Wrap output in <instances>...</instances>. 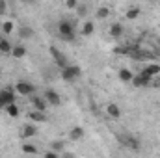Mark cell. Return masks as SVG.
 Masks as SVG:
<instances>
[{
	"label": "cell",
	"instance_id": "obj_1",
	"mask_svg": "<svg viewBox=\"0 0 160 158\" xmlns=\"http://www.w3.org/2000/svg\"><path fill=\"white\" fill-rule=\"evenodd\" d=\"M58 34L65 41H75V24L69 21H60L58 22Z\"/></svg>",
	"mask_w": 160,
	"mask_h": 158
},
{
	"label": "cell",
	"instance_id": "obj_2",
	"mask_svg": "<svg viewBox=\"0 0 160 158\" xmlns=\"http://www.w3.org/2000/svg\"><path fill=\"white\" fill-rule=\"evenodd\" d=\"M60 75H62V78L65 80V82H75L82 75V71H80L78 65H65Z\"/></svg>",
	"mask_w": 160,
	"mask_h": 158
},
{
	"label": "cell",
	"instance_id": "obj_3",
	"mask_svg": "<svg viewBox=\"0 0 160 158\" xmlns=\"http://www.w3.org/2000/svg\"><path fill=\"white\" fill-rule=\"evenodd\" d=\"M118 140H119L125 147H128L132 151H140V147H142L140 140L136 136H132V134H121V136H118Z\"/></svg>",
	"mask_w": 160,
	"mask_h": 158
},
{
	"label": "cell",
	"instance_id": "obj_4",
	"mask_svg": "<svg viewBox=\"0 0 160 158\" xmlns=\"http://www.w3.org/2000/svg\"><path fill=\"white\" fill-rule=\"evenodd\" d=\"M15 91H17L19 95H24V97H32L34 91H36V87H34V84H30L28 80H19V82L15 84Z\"/></svg>",
	"mask_w": 160,
	"mask_h": 158
},
{
	"label": "cell",
	"instance_id": "obj_5",
	"mask_svg": "<svg viewBox=\"0 0 160 158\" xmlns=\"http://www.w3.org/2000/svg\"><path fill=\"white\" fill-rule=\"evenodd\" d=\"M132 86L134 87H147V86H153V77L145 75V73H138L136 77H132Z\"/></svg>",
	"mask_w": 160,
	"mask_h": 158
},
{
	"label": "cell",
	"instance_id": "obj_6",
	"mask_svg": "<svg viewBox=\"0 0 160 158\" xmlns=\"http://www.w3.org/2000/svg\"><path fill=\"white\" fill-rule=\"evenodd\" d=\"M48 50H50V54H52V58H54V62H56V65H58L60 69H63L65 65H69V63H67V58H65V54H63V52H62L58 47H54V45H52Z\"/></svg>",
	"mask_w": 160,
	"mask_h": 158
},
{
	"label": "cell",
	"instance_id": "obj_7",
	"mask_svg": "<svg viewBox=\"0 0 160 158\" xmlns=\"http://www.w3.org/2000/svg\"><path fill=\"white\" fill-rule=\"evenodd\" d=\"M11 102H15V93H13V89L11 87H6V89H2L0 91V110H4L8 104H11Z\"/></svg>",
	"mask_w": 160,
	"mask_h": 158
},
{
	"label": "cell",
	"instance_id": "obj_8",
	"mask_svg": "<svg viewBox=\"0 0 160 158\" xmlns=\"http://www.w3.org/2000/svg\"><path fill=\"white\" fill-rule=\"evenodd\" d=\"M45 101L50 104V106H60L62 104V97L58 95V91H54V89H45Z\"/></svg>",
	"mask_w": 160,
	"mask_h": 158
},
{
	"label": "cell",
	"instance_id": "obj_9",
	"mask_svg": "<svg viewBox=\"0 0 160 158\" xmlns=\"http://www.w3.org/2000/svg\"><path fill=\"white\" fill-rule=\"evenodd\" d=\"M36 134H38V126H36V125H24L22 130H21V138H22V140L34 138Z\"/></svg>",
	"mask_w": 160,
	"mask_h": 158
},
{
	"label": "cell",
	"instance_id": "obj_10",
	"mask_svg": "<svg viewBox=\"0 0 160 158\" xmlns=\"http://www.w3.org/2000/svg\"><path fill=\"white\" fill-rule=\"evenodd\" d=\"M30 102H32V106H34L36 110H39V112H45V110H47V104H48V102L45 101V97H36V95L30 99Z\"/></svg>",
	"mask_w": 160,
	"mask_h": 158
},
{
	"label": "cell",
	"instance_id": "obj_11",
	"mask_svg": "<svg viewBox=\"0 0 160 158\" xmlns=\"http://www.w3.org/2000/svg\"><path fill=\"white\" fill-rule=\"evenodd\" d=\"M36 36V32H34V28H30L28 24H22L21 28H19V37L21 39H30V37H34Z\"/></svg>",
	"mask_w": 160,
	"mask_h": 158
},
{
	"label": "cell",
	"instance_id": "obj_12",
	"mask_svg": "<svg viewBox=\"0 0 160 158\" xmlns=\"http://www.w3.org/2000/svg\"><path fill=\"white\" fill-rule=\"evenodd\" d=\"M142 73H145V75H149V77H157L160 73V63H149V65H145L143 69H142Z\"/></svg>",
	"mask_w": 160,
	"mask_h": 158
},
{
	"label": "cell",
	"instance_id": "obj_13",
	"mask_svg": "<svg viewBox=\"0 0 160 158\" xmlns=\"http://www.w3.org/2000/svg\"><path fill=\"white\" fill-rule=\"evenodd\" d=\"M106 112H108V116L112 119H119L121 117V110H119V106L116 104V102H110L108 106H106Z\"/></svg>",
	"mask_w": 160,
	"mask_h": 158
},
{
	"label": "cell",
	"instance_id": "obj_14",
	"mask_svg": "<svg viewBox=\"0 0 160 158\" xmlns=\"http://www.w3.org/2000/svg\"><path fill=\"white\" fill-rule=\"evenodd\" d=\"M28 117H30V121H34V123H45V121H47V116H45L43 112H39V110L30 112Z\"/></svg>",
	"mask_w": 160,
	"mask_h": 158
},
{
	"label": "cell",
	"instance_id": "obj_15",
	"mask_svg": "<svg viewBox=\"0 0 160 158\" xmlns=\"http://www.w3.org/2000/svg\"><path fill=\"white\" fill-rule=\"evenodd\" d=\"M93 32H95V24H93L91 21H86V22L82 24V36H84V37H89Z\"/></svg>",
	"mask_w": 160,
	"mask_h": 158
},
{
	"label": "cell",
	"instance_id": "obj_16",
	"mask_svg": "<svg viewBox=\"0 0 160 158\" xmlns=\"http://www.w3.org/2000/svg\"><path fill=\"white\" fill-rule=\"evenodd\" d=\"M82 136H84V128H82V126H73V128L69 130V138H71L73 141H78Z\"/></svg>",
	"mask_w": 160,
	"mask_h": 158
},
{
	"label": "cell",
	"instance_id": "obj_17",
	"mask_svg": "<svg viewBox=\"0 0 160 158\" xmlns=\"http://www.w3.org/2000/svg\"><path fill=\"white\" fill-rule=\"evenodd\" d=\"M11 56L17 58V60H19V58H24V56H26V48H24L22 45H15V47L11 48Z\"/></svg>",
	"mask_w": 160,
	"mask_h": 158
},
{
	"label": "cell",
	"instance_id": "obj_18",
	"mask_svg": "<svg viewBox=\"0 0 160 158\" xmlns=\"http://www.w3.org/2000/svg\"><path fill=\"white\" fill-rule=\"evenodd\" d=\"M125 17H127L128 21H136V19L140 17V7H136V6L128 7V9H127V13H125Z\"/></svg>",
	"mask_w": 160,
	"mask_h": 158
},
{
	"label": "cell",
	"instance_id": "obj_19",
	"mask_svg": "<svg viewBox=\"0 0 160 158\" xmlns=\"http://www.w3.org/2000/svg\"><path fill=\"white\" fill-rule=\"evenodd\" d=\"M121 36H123V26L119 22H114L110 26V37H121Z\"/></svg>",
	"mask_w": 160,
	"mask_h": 158
},
{
	"label": "cell",
	"instance_id": "obj_20",
	"mask_svg": "<svg viewBox=\"0 0 160 158\" xmlns=\"http://www.w3.org/2000/svg\"><path fill=\"white\" fill-rule=\"evenodd\" d=\"M118 77H119L121 82H125V84H127V82H132V77H134V75H132V73H130L128 69H119Z\"/></svg>",
	"mask_w": 160,
	"mask_h": 158
},
{
	"label": "cell",
	"instance_id": "obj_21",
	"mask_svg": "<svg viewBox=\"0 0 160 158\" xmlns=\"http://www.w3.org/2000/svg\"><path fill=\"white\" fill-rule=\"evenodd\" d=\"M97 19H101V21H104V19H108L110 17V7H106V6H101L99 9H97Z\"/></svg>",
	"mask_w": 160,
	"mask_h": 158
},
{
	"label": "cell",
	"instance_id": "obj_22",
	"mask_svg": "<svg viewBox=\"0 0 160 158\" xmlns=\"http://www.w3.org/2000/svg\"><path fill=\"white\" fill-rule=\"evenodd\" d=\"M4 112H6L9 117H17V116H19V108H17V104H15V102L8 104V106L4 108Z\"/></svg>",
	"mask_w": 160,
	"mask_h": 158
},
{
	"label": "cell",
	"instance_id": "obj_23",
	"mask_svg": "<svg viewBox=\"0 0 160 158\" xmlns=\"http://www.w3.org/2000/svg\"><path fill=\"white\" fill-rule=\"evenodd\" d=\"M11 48L13 47H11V43L8 39H0V52L2 54H11Z\"/></svg>",
	"mask_w": 160,
	"mask_h": 158
},
{
	"label": "cell",
	"instance_id": "obj_24",
	"mask_svg": "<svg viewBox=\"0 0 160 158\" xmlns=\"http://www.w3.org/2000/svg\"><path fill=\"white\" fill-rule=\"evenodd\" d=\"M22 153H24V155H38L39 151H38V147H36V145L24 143V145H22Z\"/></svg>",
	"mask_w": 160,
	"mask_h": 158
},
{
	"label": "cell",
	"instance_id": "obj_25",
	"mask_svg": "<svg viewBox=\"0 0 160 158\" xmlns=\"http://www.w3.org/2000/svg\"><path fill=\"white\" fill-rule=\"evenodd\" d=\"M50 147H52V151L60 153V151H63V147H65V141H63V140H56V141H52V143H50Z\"/></svg>",
	"mask_w": 160,
	"mask_h": 158
},
{
	"label": "cell",
	"instance_id": "obj_26",
	"mask_svg": "<svg viewBox=\"0 0 160 158\" xmlns=\"http://www.w3.org/2000/svg\"><path fill=\"white\" fill-rule=\"evenodd\" d=\"M2 32L8 36V34H11L13 32V22L11 21H4V24H2Z\"/></svg>",
	"mask_w": 160,
	"mask_h": 158
},
{
	"label": "cell",
	"instance_id": "obj_27",
	"mask_svg": "<svg viewBox=\"0 0 160 158\" xmlns=\"http://www.w3.org/2000/svg\"><path fill=\"white\" fill-rule=\"evenodd\" d=\"M78 2H80V0H65V6H67L69 9H77Z\"/></svg>",
	"mask_w": 160,
	"mask_h": 158
},
{
	"label": "cell",
	"instance_id": "obj_28",
	"mask_svg": "<svg viewBox=\"0 0 160 158\" xmlns=\"http://www.w3.org/2000/svg\"><path fill=\"white\" fill-rule=\"evenodd\" d=\"M77 13H78V17H84L86 15V6H77Z\"/></svg>",
	"mask_w": 160,
	"mask_h": 158
},
{
	"label": "cell",
	"instance_id": "obj_29",
	"mask_svg": "<svg viewBox=\"0 0 160 158\" xmlns=\"http://www.w3.org/2000/svg\"><path fill=\"white\" fill-rule=\"evenodd\" d=\"M45 156H47V158H56V156H58V153H56V151H47V153H45Z\"/></svg>",
	"mask_w": 160,
	"mask_h": 158
},
{
	"label": "cell",
	"instance_id": "obj_30",
	"mask_svg": "<svg viewBox=\"0 0 160 158\" xmlns=\"http://www.w3.org/2000/svg\"><path fill=\"white\" fill-rule=\"evenodd\" d=\"M6 11V0H0V15Z\"/></svg>",
	"mask_w": 160,
	"mask_h": 158
},
{
	"label": "cell",
	"instance_id": "obj_31",
	"mask_svg": "<svg viewBox=\"0 0 160 158\" xmlns=\"http://www.w3.org/2000/svg\"><path fill=\"white\" fill-rule=\"evenodd\" d=\"M21 2H26V4H30V2H34V0H21Z\"/></svg>",
	"mask_w": 160,
	"mask_h": 158
}]
</instances>
